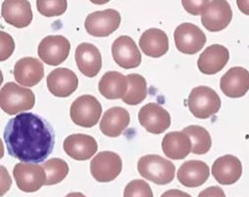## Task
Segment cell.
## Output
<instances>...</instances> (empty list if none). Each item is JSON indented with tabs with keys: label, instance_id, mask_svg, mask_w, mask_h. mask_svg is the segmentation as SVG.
Listing matches in <instances>:
<instances>
[{
	"label": "cell",
	"instance_id": "1f68e13d",
	"mask_svg": "<svg viewBox=\"0 0 249 197\" xmlns=\"http://www.w3.org/2000/svg\"><path fill=\"white\" fill-rule=\"evenodd\" d=\"M1 35V51H0V60L4 61L10 57L14 52L15 44L13 37L5 32L0 33Z\"/></svg>",
	"mask_w": 249,
	"mask_h": 197
},
{
	"label": "cell",
	"instance_id": "f546056e",
	"mask_svg": "<svg viewBox=\"0 0 249 197\" xmlns=\"http://www.w3.org/2000/svg\"><path fill=\"white\" fill-rule=\"evenodd\" d=\"M36 8L38 12L46 17H55L62 15L68 6L65 0H37Z\"/></svg>",
	"mask_w": 249,
	"mask_h": 197
},
{
	"label": "cell",
	"instance_id": "4dcf8cb0",
	"mask_svg": "<svg viewBox=\"0 0 249 197\" xmlns=\"http://www.w3.org/2000/svg\"><path fill=\"white\" fill-rule=\"evenodd\" d=\"M123 197H154V195L148 182L142 179H134L126 185Z\"/></svg>",
	"mask_w": 249,
	"mask_h": 197
},
{
	"label": "cell",
	"instance_id": "ba28073f",
	"mask_svg": "<svg viewBox=\"0 0 249 197\" xmlns=\"http://www.w3.org/2000/svg\"><path fill=\"white\" fill-rule=\"evenodd\" d=\"M18 188L24 192H35L47 182L44 167L32 163H18L13 170Z\"/></svg>",
	"mask_w": 249,
	"mask_h": 197
},
{
	"label": "cell",
	"instance_id": "8fae6325",
	"mask_svg": "<svg viewBox=\"0 0 249 197\" xmlns=\"http://www.w3.org/2000/svg\"><path fill=\"white\" fill-rule=\"evenodd\" d=\"M120 22L121 16L114 9L96 11L87 16L85 29L94 36H107L118 29Z\"/></svg>",
	"mask_w": 249,
	"mask_h": 197
},
{
	"label": "cell",
	"instance_id": "9c48e42d",
	"mask_svg": "<svg viewBox=\"0 0 249 197\" xmlns=\"http://www.w3.org/2000/svg\"><path fill=\"white\" fill-rule=\"evenodd\" d=\"M70 53V43L63 36H48L37 48V54L45 63L56 66L64 62Z\"/></svg>",
	"mask_w": 249,
	"mask_h": 197
},
{
	"label": "cell",
	"instance_id": "7a4b0ae2",
	"mask_svg": "<svg viewBox=\"0 0 249 197\" xmlns=\"http://www.w3.org/2000/svg\"><path fill=\"white\" fill-rule=\"evenodd\" d=\"M137 168L141 177L160 185L171 183L176 176L175 165L159 155L140 158Z\"/></svg>",
	"mask_w": 249,
	"mask_h": 197
},
{
	"label": "cell",
	"instance_id": "9a60e30c",
	"mask_svg": "<svg viewBox=\"0 0 249 197\" xmlns=\"http://www.w3.org/2000/svg\"><path fill=\"white\" fill-rule=\"evenodd\" d=\"M65 153L77 161H87L97 153L98 143L96 139L86 134H72L63 142Z\"/></svg>",
	"mask_w": 249,
	"mask_h": 197
},
{
	"label": "cell",
	"instance_id": "d6986e66",
	"mask_svg": "<svg viewBox=\"0 0 249 197\" xmlns=\"http://www.w3.org/2000/svg\"><path fill=\"white\" fill-rule=\"evenodd\" d=\"M212 175L220 184H233L242 175L241 162L232 155L220 157L212 166Z\"/></svg>",
	"mask_w": 249,
	"mask_h": 197
},
{
	"label": "cell",
	"instance_id": "ffe728a7",
	"mask_svg": "<svg viewBox=\"0 0 249 197\" xmlns=\"http://www.w3.org/2000/svg\"><path fill=\"white\" fill-rule=\"evenodd\" d=\"M230 59V53L222 45H212L199 56L197 65L203 74L213 75L220 72Z\"/></svg>",
	"mask_w": 249,
	"mask_h": 197
},
{
	"label": "cell",
	"instance_id": "f1b7e54d",
	"mask_svg": "<svg viewBox=\"0 0 249 197\" xmlns=\"http://www.w3.org/2000/svg\"><path fill=\"white\" fill-rule=\"evenodd\" d=\"M43 167L47 174L46 185H53L61 182L69 173L68 164L58 158L47 161Z\"/></svg>",
	"mask_w": 249,
	"mask_h": 197
},
{
	"label": "cell",
	"instance_id": "7c38bea8",
	"mask_svg": "<svg viewBox=\"0 0 249 197\" xmlns=\"http://www.w3.org/2000/svg\"><path fill=\"white\" fill-rule=\"evenodd\" d=\"M111 53L117 65L124 69L136 68L142 60L141 53L134 39L128 36H118L112 44Z\"/></svg>",
	"mask_w": 249,
	"mask_h": 197
},
{
	"label": "cell",
	"instance_id": "4316f807",
	"mask_svg": "<svg viewBox=\"0 0 249 197\" xmlns=\"http://www.w3.org/2000/svg\"><path fill=\"white\" fill-rule=\"evenodd\" d=\"M126 77L128 80V91L122 98V101L130 106L139 105L147 97L146 79L140 74H129Z\"/></svg>",
	"mask_w": 249,
	"mask_h": 197
},
{
	"label": "cell",
	"instance_id": "5b68a950",
	"mask_svg": "<svg viewBox=\"0 0 249 197\" xmlns=\"http://www.w3.org/2000/svg\"><path fill=\"white\" fill-rule=\"evenodd\" d=\"M102 110L101 103L94 96L83 95L72 103L70 117L76 125L90 128L99 123Z\"/></svg>",
	"mask_w": 249,
	"mask_h": 197
},
{
	"label": "cell",
	"instance_id": "e575fe53",
	"mask_svg": "<svg viewBox=\"0 0 249 197\" xmlns=\"http://www.w3.org/2000/svg\"><path fill=\"white\" fill-rule=\"evenodd\" d=\"M160 197H191L188 193L178 189H170L161 194Z\"/></svg>",
	"mask_w": 249,
	"mask_h": 197
},
{
	"label": "cell",
	"instance_id": "3957f363",
	"mask_svg": "<svg viewBox=\"0 0 249 197\" xmlns=\"http://www.w3.org/2000/svg\"><path fill=\"white\" fill-rule=\"evenodd\" d=\"M36 98L28 88L18 86L13 82L6 83L0 91V107L7 114L14 115L34 107Z\"/></svg>",
	"mask_w": 249,
	"mask_h": 197
},
{
	"label": "cell",
	"instance_id": "836d02e7",
	"mask_svg": "<svg viewBox=\"0 0 249 197\" xmlns=\"http://www.w3.org/2000/svg\"><path fill=\"white\" fill-rule=\"evenodd\" d=\"M198 197H226V194L221 187L211 186L201 191Z\"/></svg>",
	"mask_w": 249,
	"mask_h": 197
},
{
	"label": "cell",
	"instance_id": "8d00e7d4",
	"mask_svg": "<svg viewBox=\"0 0 249 197\" xmlns=\"http://www.w3.org/2000/svg\"><path fill=\"white\" fill-rule=\"evenodd\" d=\"M65 197H86V196L81 192H71V193L67 194Z\"/></svg>",
	"mask_w": 249,
	"mask_h": 197
},
{
	"label": "cell",
	"instance_id": "5bb4252c",
	"mask_svg": "<svg viewBox=\"0 0 249 197\" xmlns=\"http://www.w3.org/2000/svg\"><path fill=\"white\" fill-rule=\"evenodd\" d=\"M47 85L52 95L66 98L77 90L78 77L68 68H57L48 75Z\"/></svg>",
	"mask_w": 249,
	"mask_h": 197
},
{
	"label": "cell",
	"instance_id": "e0dca14e",
	"mask_svg": "<svg viewBox=\"0 0 249 197\" xmlns=\"http://www.w3.org/2000/svg\"><path fill=\"white\" fill-rule=\"evenodd\" d=\"M14 78L17 83L26 87H33L39 83L45 76L44 64L35 57L19 59L14 66Z\"/></svg>",
	"mask_w": 249,
	"mask_h": 197
},
{
	"label": "cell",
	"instance_id": "484cf974",
	"mask_svg": "<svg viewBox=\"0 0 249 197\" xmlns=\"http://www.w3.org/2000/svg\"><path fill=\"white\" fill-rule=\"evenodd\" d=\"M127 77L116 71L105 73L99 82L100 93L108 100L122 99L127 93Z\"/></svg>",
	"mask_w": 249,
	"mask_h": 197
},
{
	"label": "cell",
	"instance_id": "8992f818",
	"mask_svg": "<svg viewBox=\"0 0 249 197\" xmlns=\"http://www.w3.org/2000/svg\"><path fill=\"white\" fill-rule=\"evenodd\" d=\"M90 170L93 178L100 182L115 179L122 171V160L114 152H100L91 161Z\"/></svg>",
	"mask_w": 249,
	"mask_h": 197
},
{
	"label": "cell",
	"instance_id": "44dd1931",
	"mask_svg": "<svg viewBox=\"0 0 249 197\" xmlns=\"http://www.w3.org/2000/svg\"><path fill=\"white\" fill-rule=\"evenodd\" d=\"M2 18L16 28L28 27L33 20L31 3L26 0H6L2 3Z\"/></svg>",
	"mask_w": 249,
	"mask_h": 197
},
{
	"label": "cell",
	"instance_id": "52a82bcc",
	"mask_svg": "<svg viewBox=\"0 0 249 197\" xmlns=\"http://www.w3.org/2000/svg\"><path fill=\"white\" fill-rule=\"evenodd\" d=\"M175 42L177 49L185 54L199 53L206 44L205 33L196 25L182 23L175 31Z\"/></svg>",
	"mask_w": 249,
	"mask_h": 197
},
{
	"label": "cell",
	"instance_id": "d590c367",
	"mask_svg": "<svg viewBox=\"0 0 249 197\" xmlns=\"http://www.w3.org/2000/svg\"><path fill=\"white\" fill-rule=\"evenodd\" d=\"M238 9L245 15H249V0H237Z\"/></svg>",
	"mask_w": 249,
	"mask_h": 197
},
{
	"label": "cell",
	"instance_id": "d6a6232c",
	"mask_svg": "<svg viewBox=\"0 0 249 197\" xmlns=\"http://www.w3.org/2000/svg\"><path fill=\"white\" fill-rule=\"evenodd\" d=\"M182 5L184 9L192 14V15H202L206 8L208 7L210 1L209 0H198V1H186V0H182Z\"/></svg>",
	"mask_w": 249,
	"mask_h": 197
},
{
	"label": "cell",
	"instance_id": "d4e9b609",
	"mask_svg": "<svg viewBox=\"0 0 249 197\" xmlns=\"http://www.w3.org/2000/svg\"><path fill=\"white\" fill-rule=\"evenodd\" d=\"M161 148L170 159L182 160L191 153L192 143L189 136L183 131H173L164 135Z\"/></svg>",
	"mask_w": 249,
	"mask_h": 197
},
{
	"label": "cell",
	"instance_id": "7402d4cb",
	"mask_svg": "<svg viewBox=\"0 0 249 197\" xmlns=\"http://www.w3.org/2000/svg\"><path fill=\"white\" fill-rule=\"evenodd\" d=\"M130 124V114L127 109L114 107L107 109L100 123L101 131L108 137H118Z\"/></svg>",
	"mask_w": 249,
	"mask_h": 197
},
{
	"label": "cell",
	"instance_id": "2e32d148",
	"mask_svg": "<svg viewBox=\"0 0 249 197\" xmlns=\"http://www.w3.org/2000/svg\"><path fill=\"white\" fill-rule=\"evenodd\" d=\"M220 87L229 98L243 97L249 90V72L243 67H232L222 77Z\"/></svg>",
	"mask_w": 249,
	"mask_h": 197
},
{
	"label": "cell",
	"instance_id": "ac0fdd59",
	"mask_svg": "<svg viewBox=\"0 0 249 197\" xmlns=\"http://www.w3.org/2000/svg\"><path fill=\"white\" fill-rule=\"evenodd\" d=\"M75 60L80 72L90 78L97 76L102 68L101 53L90 43H82L77 47Z\"/></svg>",
	"mask_w": 249,
	"mask_h": 197
},
{
	"label": "cell",
	"instance_id": "603a6c76",
	"mask_svg": "<svg viewBox=\"0 0 249 197\" xmlns=\"http://www.w3.org/2000/svg\"><path fill=\"white\" fill-rule=\"evenodd\" d=\"M210 177L209 166L199 160L183 163L178 171V181L186 187H198L204 184Z\"/></svg>",
	"mask_w": 249,
	"mask_h": 197
},
{
	"label": "cell",
	"instance_id": "277c9868",
	"mask_svg": "<svg viewBox=\"0 0 249 197\" xmlns=\"http://www.w3.org/2000/svg\"><path fill=\"white\" fill-rule=\"evenodd\" d=\"M221 105V99L216 91L206 86L194 88L187 99L190 112L200 120H206L216 114L220 110Z\"/></svg>",
	"mask_w": 249,
	"mask_h": 197
},
{
	"label": "cell",
	"instance_id": "cb8c5ba5",
	"mask_svg": "<svg viewBox=\"0 0 249 197\" xmlns=\"http://www.w3.org/2000/svg\"><path fill=\"white\" fill-rule=\"evenodd\" d=\"M139 46L146 55L158 58L168 53L169 37L163 31L151 28L142 34Z\"/></svg>",
	"mask_w": 249,
	"mask_h": 197
},
{
	"label": "cell",
	"instance_id": "30bf717a",
	"mask_svg": "<svg viewBox=\"0 0 249 197\" xmlns=\"http://www.w3.org/2000/svg\"><path fill=\"white\" fill-rule=\"evenodd\" d=\"M140 125L150 133L160 134L167 130L172 124L171 115L161 106L150 103L141 107L138 113Z\"/></svg>",
	"mask_w": 249,
	"mask_h": 197
},
{
	"label": "cell",
	"instance_id": "6da1fadb",
	"mask_svg": "<svg viewBox=\"0 0 249 197\" xmlns=\"http://www.w3.org/2000/svg\"><path fill=\"white\" fill-rule=\"evenodd\" d=\"M3 139L8 154L24 163L44 162L54 148V131L39 115L22 112L7 123Z\"/></svg>",
	"mask_w": 249,
	"mask_h": 197
},
{
	"label": "cell",
	"instance_id": "4fadbf2b",
	"mask_svg": "<svg viewBox=\"0 0 249 197\" xmlns=\"http://www.w3.org/2000/svg\"><path fill=\"white\" fill-rule=\"evenodd\" d=\"M232 19V10L226 0L210 1L208 7L202 14L203 26L209 32H220L226 29Z\"/></svg>",
	"mask_w": 249,
	"mask_h": 197
},
{
	"label": "cell",
	"instance_id": "83f0119b",
	"mask_svg": "<svg viewBox=\"0 0 249 197\" xmlns=\"http://www.w3.org/2000/svg\"><path fill=\"white\" fill-rule=\"evenodd\" d=\"M186 133L192 143V153L195 155H204L208 153L212 146L210 133L202 126L189 125L182 130Z\"/></svg>",
	"mask_w": 249,
	"mask_h": 197
}]
</instances>
